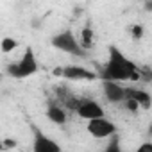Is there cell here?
<instances>
[{
  "label": "cell",
  "mask_w": 152,
  "mask_h": 152,
  "mask_svg": "<svg viewBox=\"0 0 152 152\" xmlns=\"http://www.w3.org/2000/svg\"><path fill=\"white\" fill-rule=\"evenodd\" d=\"M107 61L100 68L99 77L102 81L111 83H125V81H140V66L131 61L118 47L111 45L107 48Z\"/></svg>",
  "instance_id": "6da1fadb"
},
{
  "label": "cell",
  "mask_w": 152,
  "mask_h": 152,
  "mask_svg": "<svg viewBox=\"0 0 152 152\" xmlns=\"http://www.w3.org/2000/svg\"><path fill=\"white\" fill-rule=\"evenodd\" d=\"M36 72H38V59H36V54H34V50L31 47L25 48L20 61L11 63L7 66V73L13 79H27L31 75H34Z\"/></svg>",
  "instance_id": "7a4b0ae2"
},
{
  "label": "cell",
  "mask_w": 152,
  "mask_h": 152,
  "mask_svg": "<svg viewBox=\"0 0 152 152\" xmlns=\"http://www.w3.org/2000/svg\"><path fill=\"white\" fill-rule=\"evenodd\" d=\"M50 43H52V47H54V48H57V50H61V52H64V54L77 56V57L86 56V50L81 47L79 38L75 36L70 29H64V31L57 32L56 36H52Z\"/></svg>",
  "instance_id": "3957f363"
},
{
  "label": "cell",
  "mask_w": 152,
  "mask_h": 152,
  "mask_svg": "<svg viewBox=\"0 0 152 152\" xmlns=\"http://www.w3.org/2000/svg\"><path fill=\"white\" fill-rule=\"evenodd\" d=\"M86 131H88L93 138H97V140H106V138L111 140L113 136H116V125H115L111 120H107L106 116L88 122V124H86Z\"/></svg>",
  "instance_id": "277c9868"
},
{
  "label": "cell",
  "mask_w": 152,
  "mask_h": 152,
  "mask_svg": "<svg viewBox=\"0 0 152 152\" xmlns=\"http://www.w3.org/2000/svg\"><path fill=\"white\" fill-rule=\"evenodd\" d=\"M75 113H77L81 118H84L86 122H91V120H97V118H104V107L97 100L88 99V97H81Z\"/></svg>",
  "instance_id": "5b68a950"
},
{
  "label": "cell",
  "mask_w": 152,
  "mask_h": 152,
  "mask_svg": "<svg viewBox=\"0 0 152 152\" xmlns=\"http://www.w3.org/2000/svg\"><path fill=\"white\" fill-rule=\"evenodd\" d=\"M54 73L61 75V77H64L68 81H93V79L99 77L97 73H93L88 68L79 66V64H70V66H64V68H56Z\"/></svg>",
  "instance_id": "8992f818"
},
{
  "label": "cell",
  "mask_w": 152,
  "mask_h": 152,
  "mask_svg": "<svg viewBox=\"0 0 152 152\" xmlns=\"http://www.w3.org/2000/svg\"><path fill=\"white\" fill-rule=\"evenodd\" d=\"M102 91L107 102L111 104H125V100L129 99V88L120 86V83L102 81Z\"/></svg>",
  "instance_id": "52a82bcc"
},
{
  "label": "cell",
  "mask_w": 152,
  "mask_h": 152,
  "mask_svg": "<svg viewBox=\"0 0 152 152\" xmlns=\"http://www.w3.org/2000/svg\"><path fill=\"white\" fill-rule=\"evenodd\" d=\"M32 150H34V152H63L61 145H59L56 140H52L50 136H47L43 131H39L38 127H34Z\"/></svg>",
  "instance_id": "ba28073f"
},
{
  "label": "cell",
  "mask_w": 152,
  "mask_h": 152,
  "mask_svg": "<svg viewBox=\"0 0 152 152\" xmlns=\"http://www.w3.org/2000/svg\"><path fill=\"white\" fill-rule=\"evenodd\" d=\"M47 118H48L52 124H56V125H64L68 115H66V109H64L56 99H50L48 104H47Z\"/></svg>",
  "instance_id": "9c48e42d"
},
{
  "label": "cell",
  "mask_w": 152,
  "mask_h": 152,
  "mask_svg": "<svg viewBox=\"0 0 152 152\" xmlns=\"http://www.w3.org/2000/svg\"><path fill=\"white\" fill-rule=\"evenodd\" d=\"M129 99L134 100L138 104V107L141 109H150L152 107V95L147 90L141 88H129Z\"/></svg>",
  "instance_id": "30bf717a"
},
{
  "label": "cell",
  "mask_w": 152,
  "mask_h": 152,
  "mask_svg": "<svg viewBox=\"0 0 152 152\" xmlns=\"http://www.w3.org/2000/svg\"><path fill=\"white\" fill-rule=\"evenodd\" d=\"M81 47L88 52V50H91L93 47H95V41H93V31L90 29V27H84L83 29V32H81Z\"/></svg>",
  "instance_id": "8fae6325"
},
{
  "label": "cell",
  "mask_w": 152,
  "mask_h": 152,
  "mask_svg": "<svg viewBox=\"0 0 152 152\" xmlns=\"http://www.w3.org/2000/svg\"><path fill=\"white\" fill-rule=\"evenodd\" d=\"M16 47H18V41H16L15 38H7V36H6V38L2 39V52H4V54H9V52L15 50Z\"/></svg>",
  "instance_id": "7c38bea8"
},
{
  "label": "cell",
  "mask_w": 152,
  "mask_h": 152,
  "mask_svg": "<svg viewBox=\"0 0 152 152\" xmlns=\"http://www.w3.org/2000/svg\"><path fill=\"white\" fill-rule=\"evenodd\" d=\"M102 152H122V147H120V140H118V136H113Z\"/></svg>",
  "instance_id": "4fadbf2b"
},
{
  "label": "cell",
  "mask_w": 152,
  "mask_h": 152,
  "mask_svg": "<svg viewBox=\"0 0 152 152\" xmlns=\"http://www.w3.org/2000/svg\"><path fill=\"white\" fill-rule=\"evenodd\" d=\"M140 81H143V83L152 81V68L150 66H140Z\"/></svg>",
  "instance_id": "5bb4252c"
},
{
  "label": "cell",
  "mask_w": 152,
  "mask_h": 152,
  "mask_svg": "<svg viewBox=\"0 0 152 152\" xmlns=\"http://www.w3.org/2000/svg\"><path fill=\"white\" fill-rule=\"evenodd\" d=\"M129 31H131V34H132L134 39H141L143 38V27L141 25H132Z\"/></svg>",
  "instance_id": "9a60e30c"
},
{
  "label": "cell",
  "mask_w": 152,
  "mask_h": 152,
  "mask_svg": "<svg viewBox=\"0 0 152 152\" xmlns=\"http://www.w3.org/2000/svg\"><path fill=\"white\" fill-rule=\"evenodd\" d=\"M134 152H152V141H145V143H141Z\"/></svg>",
  "instance_id": "2e32d148"
},
{
  "label": "cell",
  "mask_w": 152,
  "mask_h": 152,
  "mask_svg": "<svg viewBox=\"0 0 152 152\" xmlns=\"http://www.w3.org/2000/svg\"><path fill=\"white\" fill-rule=\"evenodd\" d=\"M145 7H147L148 11H152V2H147V4H145Z\"/></svg>",
  "instance_id": "e0dca14e"
},
{
  "label": "cell",
  "mask_w": 152,
  "mask_h": 152,
  "mask_svg": "<svg viewBox=\"0 0 152 152\" xmlns=\"http://www.w3.org/2000/svg\"><path fill=\"white\" fill-rule=\"evenodd\" d=\"M148 134H150V136H152V124H150V125H148Z\"/></svg>",
  "instance_id": "ac0fdd59"
}]
</instances>
